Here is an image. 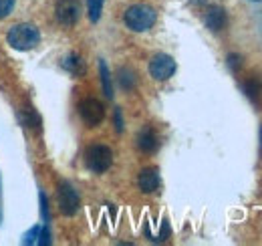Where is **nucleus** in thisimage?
I'll use <instances>...</instances> for the list:
<instances>
[{"mask_svg":"<svg viewBox=\"0 0 262 246\" xmlns=\"http://www.w3.org/2000/svg\"><path fill=\"white\" fill-rule=\"evenodd\" d=\"M228 65L234 69V71H238L240 69V65H242V59L238 57V55H230L228 57Z\"/></svg>","mask_w":262,"mask_h":246,"instance_id":"19","label":"nucleus"},{"mask_svg":"<svg viewBox=\"0 0 262 246\" xmlns=\"http://www.w3.org/2000/svg\"><path fill=\"white\" fill-rule=\"evenodd\" d=\"M254 2H260V0H254Z\"/></svg>","mask_w":262,"mask_h":246,"instance_id":"23","label":"nucleus"},{"mask_svg":"<svg viewBox=\"0 0 262 246\" xmlns=\"http://www.w3.org/2000/svg\"><path fill=\"white\" fill-rule=\"evenodd\" d=\"M79 194H77V190L73 188V186L69 184V182H63V184L59 186V208H61V212L65 216H73L77 214V210H79Z\"/></svg>","mask_w":262,"mask_h":246,"instance_id":"7","label":"nucleus"},{"mask_svg":"<svg viewBox=\"0 0 262 246\" xmlns=\"http://www.w3.org/2000/svg\"><path fill=\"white\" fill-rule=\"evenodd\" d=\"M14 8V0H0V18L8 16Z\"/></svg>","mask_w":262,"mask_h":246,"instance_id":"17","label":"nucleus"},{"mask_svg":"<svg viewBox=\"0 0 262 246\" xmlns=\"http://www.w3.org/2000/svg\"><path fill=\"white\" fill-rule=\"evenodd\" d=\"M63 67H65L69 73H73V75H83L85 73V63L81 61V57H77V55L67 57Z\"/></svg>","mask_w":262,"mask_h":246,"instance_id":"12","label":"nucleus"},{"mask_svg":"<svg viewBox=\"0 0 262 246\" xmlns=\"http://www.w3.org/2000/svg\"><path fill=\"white\" fill-rule=\"evenodd\" d=\"M40 206H42V216H45V220H49V212H47V198H45V194L40 192Z\"/></svg>","mask_w":262,"mask_h":246,"instance_id":"21","label":"nucleus"},{"mask_svg":"<svg viewBox=\"0 0 262 246\" xmlns=\"http://www.w3.org/2000/svg\"><path fill=\"white\" fill-rule=\"evenodd\" d=\"M81 2L79 0H59L55 6V14L57 20L65 27H73L77 25V20L81 18Z\"/></svg>","mask_w":262,"mask_h":246,"instance_id":"5","label":"nucleus"},{"mask_svg":"<svg viewBox=\"0 0 262 246\" xmlns=\"http://www.w3.org/2000/svg\"><path fill=\"white\" fill-rule=\"evenodd\" d=\"M38 230H40V228L36 226V228H33V230L25 236V244H34V242H36V238H38Z\"/></svg>","mask_w":262,"mask_h":246,"instance_id":"18","label":"nucleus"},{"mask_svg":"<svg viewBox=\"0 0 262 246\" xmlns=\"http://www.w3.org/2000/svg\"><path fill=\"white\" fill-rule=\"evenodd\" d=\"M99 71H101V83H103V91H105V95L111 99V97H113V87H111V75H109V69H107L105 61L99 63Z\"/></svg>","mask_w":262,"mask_h":246,"instance_id":"13","label":"nucleus"},{"mask_svg":"<svg viewBox=\"0 0 262 246\" xmlns=\"http://www.w3.org/2000/svg\"><path fill=\"white\" fill-rule=\"evenodd\" d=\"M149 73L156 81H167L173 73H176V61L169 57V55H156L151 63H149Z\"/></svg>","mask_w":262,"mask_h":246,"instance_id":"6","label":"nucleus"},{"mask_svg":"<svg viewBox=\"0 0 262 246\" xmlns=\"http://www.w3.org/2000/svg\"><path fill=\"white\" fill-rule=\"evenodd\" d=\"M160 141H158V135L151 127H143L137 135V148L143 152V154H154L158 150Z\"/></svg>","mask_w":262,"mask_h":246,"instance_id":"9","label":"nucleus"},{"mask_svg":"<svg viewBox=\"0 0 262 246\" xmlns=\"http://www.w3.org/2000/svg\"><path fill=\"white\" fill-rule=\"evenodd\" d=\"M137 184H139V190H141L143 194L156 192V190L160 188V174H158V170H154V168L143 170V172L139 174V178H137Z\"/></svg>","mask_w":262,"mask_h":246,"instance_id":"10","label":"nucleus"},{"mask_svg":"<svg viewBox=\"0 0 262 246\" xmlns=\"http://www.w3.org/2000/svg\"><path fill=\"white\" fill-rule=\"evenodd\" d=\"M36 244H40V246L51 244V232H49V228H47V226H42V228L38 230V238H36Z\"/></svg>","mask_w":262,"mask_h":246,"instance_id":"16","label":"nucleus"},{"mask_svg":"<svg viewBox=\"0 0 262 246\" xmlns=\"http://www.w3.org/2000/svg\"><path fill=\"white\" fill-rule=\"evenodd\" d=\"M79 113H81V119L87 123L89 127H95L105 117V107H103V103L99 99L89 97V99H83L79 103Z\"/></svg>","mask_w":262,"mask_h":246,"instance_id":"4","label":"nucleus"},{"mask_svg":"<svg viewBox=\"0 0 262 246\" xmlns=\"http://www.w3.org/2000/svg\"><path fill=\"white\" fill-rule=\"evenodd\" d=\"M115 129L123 131V119H121V109H115Z\"/></svg>","mask_w":262,"mask_h":246,"instance_id":"20","label":"nucleus"},{"mask_svg":"<svg viewBox=\"0 0 262 246\" xmlns=\"http://www.w3.org/2000/svg\"><path fill=\"white\" fill-rule=\"evenodd\" d=\"M260 141H262V127H260Z\"/></svg>","mask_w":262,"mask_h":246,"instance_id":"22","label":"nucleus"},{"mask_svg":"<svg viewBox=\"0 0 262 246\" xmlns=\"http://www.w3.org/2000/svg\"><path fill=\"white\" fill-rule=\"evenodd\" d=\"M204 20H206V27H208L210 31H214V32L222 31V29L226 27V23H228V18H226V10L220 8V6H210V8L206 10Z\"/></svg>","mask_w":262,"mask_h":246,"instance_id":"8","label":"nucleus"},{"mask_svg":"<svg viewBox=\"0 0 262 246\" xmlns=\"http://www.w3.org/2000/svg\"><path fill=\"white\" fill-rule=\"evenodd\" d=\"M119 83H121V87L127 89V91L135 87V75H133L131 69H121V71H119Z\"/></svg>","mask_w":262,"mask_h":246,"instance_id":"14","label":"nucleus"},{"mask_svg":"<svg viewBox=\"0 0 262 246\" xmlns=\"http://www.w3.org/2000/svg\"><path fill=\"white\" fill-rule=\"evenodd\" d=\"M123 20H125V25L129 27L131 31H149L154 27V23H156V10L151 6H147V4H133L125 10Z\"/></svg>","mask_w":262,"mask_h":246,"instance_id":"2","label":"nucleus"},{"mask_svg":"<svg viewBox=\"0 0 262 246\" xmlns=\"http://www.w3.org/2000/svg\"><path fill=\"white\" fill-rule=\"evenodd\" d=\"M244 91H246V95L254 101V103H260L262 99V81H258V79H248L246 83H244Z\"/></svg>","mask_w":262,"mask_h":246,"instance_id":"11","label":"nucleus"},{"mask_svg":"<svg viewBox=\"0 0 262 246\" xmlns=\"http://www.w3.org/2000/svg\"><path fill=\"white\" fill-rule=\"evenodd\" d=\"M8 45L12 47V49H16V51H31L34 49L36 45H38V40H40V32L38 29L34 27V25H29V23H25V25H16V27H12L10 31H8Z\"/></svg>","mask_w":262,"mask_h":246,"instance_id":"1","label":"nucleus"},{"mask_svg":"<svg viewBox=\"0 0 262 246\" xmlns=\"http://www.w3.org/2000/svg\"><path fill=\"white\" fill-rule=\"evenodd\" d=\"M103 2L105 0H87V8H89V18L93 23H97L101 18V8H103Z\"/></svg>","mask_w":262,"mask_h":246,"instance_id":"15","label":"nucleus"},{"mask_svg":"<svg viewBox=\"0 0 262 246\" xmlns=\"http://www.w3.org/2000/svg\"><path fill=\"white\" fill-rule=\"evenodd\" d=\"M85 161H87V168H89L91 172L103 174V172H107V170L111 168V163H113V152H111V148H107V146L95 144V146H91V148L87 150Z\"/></svg>","mask_w":262,"mask_h":246,"instance_id":"3","label":"nucleus"}]
</instances>
